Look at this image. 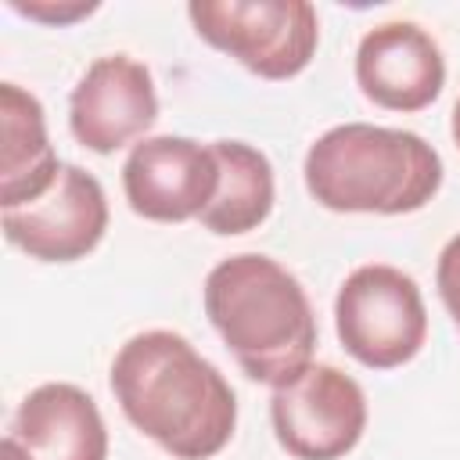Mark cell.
<instances>
[{
  "label": "cell",
  "instance_id": "12",
  "mask_svg": "<svg viewBox=\"0 0 460 460\" xmlns=\"http://www.w3.org/2000/svg\"><path fill=\"white\" fill-rule=\"evenodd\" d=\"M0 208H18L50 190L61 165L36 93L0 83Z\"/></svg>",
  "mask_w": 460,
  "mask_h": 460
},
{
  "label": "cell",
  "instance_id": "4",
  "mask_svg": "<svg viewBox=\"0 0 460 460\" xmlns=\"http://www.w3.org/2000/svg\"><path fill=\"white\" fill-rule=\"evenodd\" d=\"M334 331L356 363L370 370H395L428 341L424 295L410 273L388 262L356 266L338 288Z\"/></svg>",
  "mask_w": 460,
  "mask_h": 460
},
{
  "label": "cell",
  "instance_id": "17",
  "mask_svg": "<svg viewBox=\"0 0 460 460\" xmlns=\"http://www.w3.org/2000/svg\"><path fill=\"white\" fill-rule=\"evenodd\" d=\"M449 133H453V140H456V147H460V97H456V104H453V119H449Z\"/></svg>",
  "mask_w": 460,
  "mask_h": 460
},
{
  "label": "cell",
  "instance_id": "7",
  "mask_svg": "<svg viewBox=\"0 0 460 460\" xmlns=\"http://www.w3.org/2000/svg\"><path fill=\"white\" fill-rule=\"evenodd\" d=\"M122 190L129 208L151 223L201 219L219 190L216 151L190 137H144L122 162Z\"/></svg>",
  "mask_w": 460,
  "mask_h": 460
},
{
  "label": "cell",
  "instance_id": "13",
  "mask_svg": "<svg viewBox=\"0 0 460 460\" xmlns=\"http://www.w3.org/2000/svg\"><path fill=\"white\" fill-rule=\"evenodd\" d=\"M212 151L219 162V190L201 212V226L219 237L248 234L273 212V165L244 140H212Z\"/></svg>",
  "mask_w": 460,
  "mask_h": 460
},
{
  "label": "cell",
  "instance_id": "2",
  "mask_svg": "<svg viewBox=\"0 0 460 460\" xmlns=\"http://www.w3.org/2000/svg\"><path fill=\"white\" fill-rule=\"evenodd\" d=\"M205 316L237 367L270 388L295 381L316 349V316L291 270L259 252L216 262L201 288Z\"/></svg>",
  "mask_w": 460,
  "mask_h": 460
},
{
  "label": "cell",
  "instance_id": "14",
  "mask_svg": "<svg viewBox=\"0 0 460 460\" xmlns=\"http://www.w3.org/2000/svg\"><path fill=\"white\" fill-rule=\"evenodd\" d=\"M7 7L25 14V18H36L43 25H72V22L86 18V14H93L101 4L97 0H68V4H54V0H29V4L25 0H7Z\"/></svg>",
  "mask_w": 460,
  "mask_h": 460
},
{
  "label": "cell",
  "instance_id": "16",
  "mask_svg": "<svg viewBox=\"0 0 460 460\" xmlns=\"http://www.w3.org/2000/svg\"><path fill=\"white\" fill-rule=\"evenodd\" d=\"M0 460H32V456L22 449V442H18L14 435H4V442H0Z\"/></svg>",
  "mask_w": 460,
  "mask_h": 460
},
{
  "label": "cell",
  "instance_id": "5",
  "mask_svg": "<svg viewBox=\"0 0 460 460\" xmlns=\"http://www.w3.org/2000/svg\"><path fill=\"white\" fill-rule=\"evenodd\" d=\"M194 32L259 79L298 75L320 43L316 7L305 0H190Z\"/></svg>",
  "mask_w": 460,
  "mask_h": 460
},
{
  "label": "cell",
  "instance_id": "9",
  "mask_svg": "<svg viewBox=\"0 0 460 460\" xmlns=\"http://www.w3.org/2000/svg\"><path fill=\"white\" fill-rule=\"evenodd\" d=\"M155 119L158 93L151 68L129 54L97 58L68 97L72 137L97 155H111L133 140H144Z\"/></svg>",
  "mask_w": 460,
  "mask_h": 460
},
{
  "label": "cell",
  "instance_id": "10",
  "mask_svg": "<svg viewBox=\"0 0 460 460\" xmlns=\"http://www.w3.org/2000/svg\"><path fill=\"white\" fill-rule=\"evenodd\" d=\"M356 83L367 101L388 111H420L446 86V58L417 22H385L356 47Z\"/></svg>",
  "mask_w": 460,
  "mask_h": 460
},
{
  "label": "cell",
  "instance_id": "6",
  "mask_svg": "<svg viewBox=\"0 0 460 460\" xmlns=\"http://www.w3.org/2000/svg\"><path fill=\"white\" fill-rule=\"evenodd\" d=\"M270 420L280 449L295 460H338L367 431V395L345 370L309 363L295 381L273 388Z\"/></svg>",
  "mask_w": 460,
  "mask_h": 460
},
{
  "label": "cell",
  "instance_id": "1",
  "mask_svg": "<svg viewBox=\"0 0 460 460\" xmlns=\"http://www.w3.org/2000/svg\"><path fill=\"white\" fill-rule=\"evenodd\" d=\"M126 420L176 460L216 456L237 428L230 381L176 331H140L111 359Z\"/></svg>",
  "mask_w": 460,
  "mask_h": 460
},
{
  "label": "cell",
  "instance_id": "3",
  "mask_svg": "<svg viewBox=\"0 0 460 460\" xmlns=\"http://www.w3.org/2000/svg\"><path fill=\"white\" fill-rule=\"evenodd\" d=\"M305 190L331 212L406 216L442 187L438 151L410 129L345 122L320 133L305 151Z\"/></svg>",
  "mask_w": 460,
  "mask_h": 460
},
{
  "label": "cell",
  "instance_id": "15",
  "mask_svg": "<svg viewBox=\"0 0 460 460\" xmlns=\"http://www.w3.org/2000/svg\"><path fill=\"white\" fill-rule=\"evenodd\" d=\"M435 288L438 298L446 305V313L456 320L460 327V234L446 241V248L438 252V266H435Z\"/></svg>",
  "mask_w": 460,
  "mask_h": 460
},
{
  "label": "cell",
  "instance_id": "8",
  "mask_svg": "<svg viewBox=\"0 0 460 460\" xmlns=\"http://www.w3.org/2000/svg\"><path fill=\"white\" fill-rule=\"evenodd\" d=\"M108 230V198L93 172L61 165L47 194L29 205L4 208V234L14 248L40 262L86 259Z\"/></svg>",
  "mask_w": 460,
  "mask_h": 460
},
{
  "label": "cell",
  "instance_id": "11",
  "mask_svg": "<svg viewBox=\"0 0 460 460\" xmlns=\"http://www.w3.org/2000/svg\"><path fill=\"white\" fill-rule=\"evenodd\" d=\"M32 460H108V428L97 402L68 381L32 388L11 431Z\"/></svg>",
  "mask_w": 460,
  "mask_h": 460
}]
</instances>
